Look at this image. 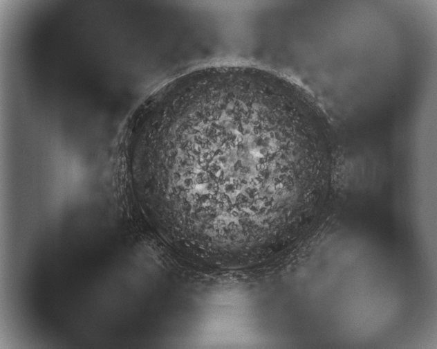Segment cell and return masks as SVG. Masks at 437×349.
Masks as SVG:
<instances>
[{"label": "cell", "instance_id": "1", "mask_svg": "<svg viewBox=\"0 0 437 349\" xmlns=\"http://www.w3.org/2000/svg\"><path fill=\"white\" fill-rule=\"evenodd\" d=\"M277 105L267 99L230 102L189 122L180 150L191 161L194 177L190 186L201 196L225 193L232 204L273 185V176L295 179L300 169L289 151ZM267 193L266 191H265ZM245 208V206H244Z\"/></svg>", "mask_w": 437, "mask_h": 349}]
</instances>
